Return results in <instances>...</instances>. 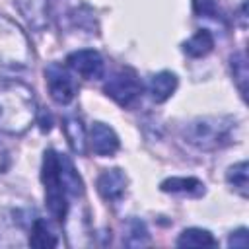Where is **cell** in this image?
Instances as JSON below:
<instances>
[{
	"label": "cell",
	"instance_id": "7",
	"mask_svg": "<svg viewBox=\"0 0 249 249\" xmlns=\"http://www.w3.org/2000/svg\"><path fill=\"white\" fill-rule=\"evenodd\" d=\"M66 66L84 80H99L105 74V60L93 49H78L66 56Z\"/></svg>",
	"mask_w": 249,
	"mask_h": 249
},
{
	"label": "cell",
	"instance_id": "8",
	"mask_svg": "<svg viewBox=\"0 0 249 249\" xmlns=\"http://www.w3.org/2000/svg\"><path fill=\"white\" fill-rule=\"evenodd\" d=\"M88 144H89L91 152L95 156H101V158L115 156L119 146H121L117 132L109 124H105V123H93L91 124L89 136H88Z\"/></svg>",
	"mask_w": 249,
	"mask_h": 249
},
{
	"label": "cell",
	"instance_id": "14",
	"mask_svg": "<svg viewBox=\"0 0 249 249\" xmlns=\"http://www.w3.org/2000/svg\"><path fill=\"white\" fill-rule=\"evenodd\" d=\"M62 128H64V134H66V140H68L70 148L76 154L84 156L86 150H88V136H86V128H84L82 121L78 117H66Z\"/></svg>",
	"mask_w": 249,
	"mask_h": 249
},
{
	"label": "cell",
	"instance_id": "4",
	"mask_svg": "<svg viewBox=\"0 0 249 249\" xmlns=\"http://www.w3.org/2000/svg\"><path fill=\"white\" fill-rule=\"evenodd\" d=\"M41 181L45 187V202L51 218L58 224L64 222L70 206V191L62 173V161L60 154L54 150H45L43 154V165H41Z\"/></svg>",
	"mask_w": 249,
	"mask_h": 249
},
{
	"label": "cell",
	"instance_id": "10",
	"mask_svg": "<svg viewBox=\"0 0 249 249\" xmlns=\"http://www.w3.org/2000/svg\"><path fill=\"white\" fill-rule=\"evenodd\" d=\"M177 89V76L169 70H161L148 80V95L154 103H163L167 101L173 91Z\"/></svg>",
	"mask_w": 249,
	"mask_h": 249
},
{
	"label": "cell",
	"instance_id": "1",
	"mask_svg": "<svg viewBox=\"0 0 249 249\" xmlns=\"http://www.w3.org/2000/svg\"><path fill=\"white\" fill-rule=\"evenodd\" d=\"M37 119L33 89L16 78L0 80V130L10 136L25 134Z\"/></svg>",
	"mask_w": 249,
	"mask_h": 249
},
{
	"label": "cell",
	"instance_id": "20",
	"mask_svg": "<svg viewBox=\"0 0 249 249\" xmlns=\"http://www.w3.org/2000/svg\"><path fill=\"white\" fill-rule=\"evenodd\" d=\"M249 243V237H247V228H239L235 231L230 233L228 237V245L230 247H239V249H245Z\"/></svg>",
	"mask_w": 249,
	"mask_h": 249
},
{
	"label": "cell",
	"instance_id": "13",
	"mask_svg": "<svg viewBox=\"0 0 249 249\" xmlns=\"http://www.w3.org/2000/svg\"><path fill=\"white\" fill-rule=\"evenodd\" d=\"M27 233H29L27 243H29L31 247H37V249H49V247H56V245H58L56 235L51 231L49 224H47L43 218H33L31 224H29Z\"/></svg>",
	"mask_w": 249,
	"mask_h": 249
},
{
	"label": "cell",
	"instance_id": "17",
	"mask_svg": "<svg viewBox=\"0 0 249 249\" xmlns=\"http://www.w3.org/2000/svg\"><path fill=\"white\" fill-rule=\"evenodd\" d=\"M123 243L126 247H144L150 243V233L146 224L140 218H130L124 226V233H123Z\"/></svg>",
	"mask_w": 249,
	"mask_h": 249
},
{
	"label": "cell",
	"instance_id": "19",
	"mask_svg": "<svg viewBox=\"0 0 249 249\" xmlns=\"http://www.w3.org/2000/svg\"><path fill=\"white\" fill-rule=\"evenodd\" d=\"M193 4H195V14L198 16V18H212L214 14H216V4H214V0H193Z\"/></svg>",
	"mask_w": 249,
	"mask_h": 249
},
{
	"label": "cell",
	"instance_id": "5",
	"mask_svg": "<svg viewBox=\"0 0 249 249\" xmlns=\"http://www.w3.org/2000/svg\"><path fill=\"white\" fill-rule=\"evenodd\" d=\"M107 97H111L121 107H132L142 93V82L132 68H121L111 74L103 86Z\"/></svg>",
	"mask_w": 249,
	"mask_h": 249
},
{
	"label": "cell",
	"instance_id": "3",
	"mask_svg": "<svg viewBox=\"0 0 249 249\" xmlns=\"http://www.w3.org/2000/svg\"><path fill=\"white\" fill-rule=\"evenodd\" d=\"M31 62V47L21 27L0 16V80L16 78L27 70Z\"/></svg>",
	"mask_w": 249,
	"mask_h": 249
},
{
	"label": "cell",
	"instance_id": "6",
	"mask_svg": "<svg viewBox=\"0 0 249 249\" xmlns=\"http://www.w3.org/2000/svg\"><path fill=\"white\" fill-rule=\"evenodd\" d=\"M45 82L53 101H56L58 105H68L78 93L74 72L68 66H62L60 62H51L45 68Z\"/></svg>",
	"mask_w": 249,
	"mask_h": 249
},
{
	"label": "cell",
	"instance_id": "16",
	"mask_svg": "<svg viewBox=\"0 0 249 249\" xmlns=\"http://www.w3.org/2000/svg\"><path fill=\"white\" fill-rule=\"evenodd\" d=\"M177 247H216V239L208 230L202 228H187L177 237Z\"/></svg>",
	"mask_w": 249,
	"mask_h": 249
},
{
	"label": "cell",
	"instance_id": "11",
	"mask_svg": "<svg viewBox=\"0 0 249 249\" xmlns=\"http://www.w3.org/2000/svg\"><path fill=\"white\" fill-rule=\"evenodd\" d=\"M160 189L163 193H171V195H187V196H202L206 193L204 183L196 177H169L165 181H161Z\"/></svg>",
	"mask_w": 249,
	"mask_h": 249
},
{
	"label": "cell",
	"instance_id": "21",
	"mask_svg": "<svg viewBox=\"0 0 249 249\" xmlns=\"http://www.w3.org/2000/svg\"><path fill=\"white\" fill-rule=\"evenodd\" d=\"M8 165H10V154H8L6 146L0 142V173H4L8 169Z\"/></svg>",
	"mask_w": 249,
	"mask_h": 249
},
{
	"label": "cell",
	"instance_id": "2",
	"mask_svg": "<svg viewBox=\"0 0 249 249\" xmlns=\"http://www.w3.org/2000/svg\"><path fill=\"white\" fill-rule=\"evenodd\" d=\"M237 121L230 115H212L193 119L183 128V138L187 144L200 152H214L235 142Z\"/></svg>",
	"mask_w": 249,
	"mask_h": 249
},
{
	"label": "cell",
	"instance_id": "18",
	"mask_svg": "<svg viewBox=\"0 0 249 249\" xmlns=\"http://www.w3.org/2000/svg\"><path fill=\"white\" fill-rule=\"evenodd\" d=\"M230 68H231V76L235 80V86L241 93V97L245 99L247 97V58L243 53H235L230 56Z\"/></svg>",
	"mask_w": 249,
	"mask_h": 249
},
{
	"label": "cell",
	"instance_id": "15",
	"mask_svg": "<svg viewBox=\"0 0 249 249\" xmlns=\"http://www.w3.org/2000/svg\"><path fill=\"white\" fill-rule=\"evenodd\" d=\"M247 169H249L247 161H239V163H233L226 171V183L241 198H247L249 196V171Z\"/></svg>",
	"mask_w": 249,
	"mask_h": 249
},
{
	"label": "cell",
	"instance_id": "9",
	"mask_svg": "<svg viewBox=\"0 0 249 249\" xmlns=\"http://www.w3.org/2000/svg\"><path fill=\"white\" fill-rule=\"evenodd\" d=\"M126 185H128V179H126L124 171L119 169V167L103 169L101 175L97 177V191L111 204H117L124 196Z\"/></svg>",
	"mask_w": 249,
	"mask_h": 249
},
{
	"label": "cell",
	"instance_id": "12",
	"mask_svg": "<svg viewBox=\"0 0 249 249\" xmlns=\"http://www.w3.org/2000/svg\"><path fill=\"white\" fill-rule=\"evenodd\" d=\"M214 49V35L208 29H198L195 35H191L183 45L181 51L189 58H202Z\"/></svg>",
	"mask_w": 249,
	"mask_h": 249
}]
</instances>
